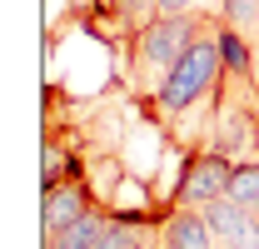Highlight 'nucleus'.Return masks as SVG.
Segmentation results:
<instances>
[{"mask_svg": "<svg viewBox=\"0 0 259 249\" xmlns=\"http://www.w3.org/2000/svg\"><path fill=\"white\" fill-rule=\"evenodd\" d=\"M209 25H214V20L199 15V10H175V15L160 10V15H150L140 30L130 35V85H135V95L150 100V95L164 85V75L180 65V55H185Z\"/></svg>", "mask_w": 259, "mask_h": 249, "instance_id": "nucleus-1", "label": "nucleus"}, {"mask_svg": "<svg viewBox=\"0 0 259 249\" xmlns=\"http://www.w3.org/2000/svg\"><path fill=\"white\" fill-rule=\"evenodd\" d=\"M220 80H225V50H220V25H209L180 55V65L164 75V85L145 105H150V115L160 124H175V120H185L209 90H220Z\"/></svg>", "mask_w": 259, "mask_h": 249, "instance_id": "nucleus-2", "label": "nucleus"}, {"mask_svg": "<svg viewBox=\"0 0 259 249\" xmlns=\"http://www.w3.org/2000/svg\"><path fill=\"white\" fill-rule=\"evenodd\" d=\"M229 180H234V159L204 145V150H194V155L185 159L180 185H175V204L204 210V204H214L220 194H229Z\"/></svg>", "mask_w": 259, "mask_h": 249, "instance_id": "nucleus-3", "label": "nucleus"}, {"mask_svg": "<svg viewBox=\"0 0 259 249\" xmlns=\"http://www.w3.org/2000/svg\"><path fill=\"white\" fill-rule=\"evenodd\" d=\"M204 219L214 229V244L220 249H259V215L244 210L239 199L220 194L214 204H204Z\"/></svg>", "mask_w": 259, "mask_h": 249, "instance_id": "nucleus-4", "label": "nucleus"}, {"mask_svg": "<svg viewBox=\"0 0 259 249\" xmlns=\"http://www.w3.org/2000/svg\"><path fill=\"white\" fill-rule=\"evenodd\" d=\"M85 210H95V194L85 185H75V180L45 185V194H40V239L45 234H60L65 224H75Z\"/></svg>", "mask_w": 259, "mask_h": 249, "instance_id": "nucleus-5", "label": "nucleus"}, {"mask_svg": "<svg viewBox=\"0 0 259 249\" xmlns=\"http://www.w3.org/2000/svg\"><path fill=\"white\" fill-rule=\"evenodd\" d=\"M95 249H164V219L150 215H110V229L100 234Z\"/></svg>", "mask_w": 259, "mask_h": 249, "instance_id": "nucleus-6", "label": "nucleus"}, {"mask_svg": "<svg viewBox=\"0 0 259 249\" xmlns=\"http://www.w3.org/2000/svg\"><path fill=\"white\" fill-rule=\"evenodd\" d=\"M164 249H220L204 210H194V204H169V215H164Z\"/></svg>", "mask_w": 259, "mask_h": 249, "instance_id": "nucleus-7", "label": "nucleus"}, {"mask_svg": "<svg viewBox=\"0 0 259 249\" xmlns=\"http://www.w3.org/2000/svg\"><path fill=\"white\" fill-rule=\"evenodd\" d=\"M105 229H110V210L95 204V210H85L75 224H65L60 234H45V249H95Z\"/></svg>", "mask_w": 259, "mask_h": 249, "instance_id": "nucleus-8", "label": "nucleus"}, {"mask_svg": "<svg viewBox=\"0 0 259 249\" xmlns=\"http://www.w3.org/2000/svg\"><path fill=\"white\" fill-rule=\"evenodd\" d=\"M214 10H220V25L259 45V0H214Z\"/></svg>", "mask_w": 259, "mask_h": 249, "instance_id": "nucleus-9", "label": "nucleus"}, {"mask_svg": "<svg viewBox=\"0 0 259 249\" xmlns=\"http://www.w3.org/2000/svg\"><path fill=\"white\" fill-rule=\"evenodd\" d=\"M229 199H239L244 210H254V215H259V159H239V164H234Z\"/></svg>", "mask_w": 259, "mask_h": 249, "instance_id": "nucleus-10", "label": "nucleus"}, {"mask_svg": "<svg viewBox=\"0 0 259 249\" xmlns=\"http://www.w3.org/2000/svg\"><path fill=\"white\" fill-rule=\"evenodd\" d=\"M110 10L120 15V25H125L130 35L140 30V25H145L150 15H160V5H155V0H110Z\"/></svg>", "mask_w": 259, "mask_h": 249, "instance_id": "nucleus-11", "label": "nucleus"}, {"mask_svg": "<svg viewBox=\"0 0 259 249\" xmlns=\"http://www.w3.org/2000/svg\"><path fill=\"white\" fill-rule=\"evenodd\" d=\"M164 15H175V10H194V0H155Z\"/></svg>", "mask_w": 259, "mask_h": 249, "instance_id": "nucleus-12", "label": "nucleus"}]
</instances>
